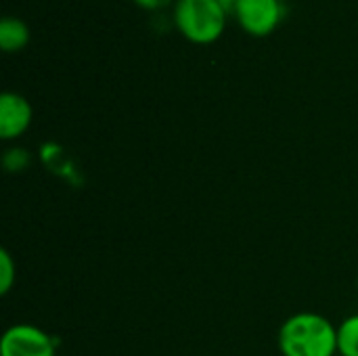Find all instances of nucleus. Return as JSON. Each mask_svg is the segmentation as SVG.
<instances>
[{
    "label": "nucleus",
    "mask_w": 358,
    "mask_h": 356,
    "mask_svg": "<svg viewBox=\"0 0 358 356\" xmlns=\"http://www.w3.org/2000/svg\"><path fill=\"white\" fill-rule=\"evenodd\" d=\"M0 356H57V340L36 325L17 323L2 334Z\"/></svg>",
    "instance_id": "obj_3"
},
{
    "label": "nucleus",
    "mask_w": 358,
    "mask_h": 356,
    "mask_svg": "<svg viewBox=\"0 0 358 356\" xmlns=\"http://www.w3.org/2000/svg\"><path fill=\"white\" fill-rule=\"evenodd\" d=\"M134 4H138L141 8H147V10H159L164 6H168L172 0H132Z\"/></svg>",
    "instance_id": "obj_10"
},
{
    "label": "nucleus",
    "mask_w": 358,
    "mask_h": 356,
    "mask_svg": "<svg viewBox=\"0 0 358 356\" xmlns=\"http://www.w3.org/2000/svg\"><path fill=\"white\" fill-rule=\"evenodd\" d=\"M17 279V266L6 250H0V294L6 296Z\"/></svg>",
    "instance_id": "obj_8"
},
{
    "label": "nucleus",
    "mask_w": 358,
    "mask_h": 356,
    "mask_svg": "<svg viewBox=\"0 0 358 356\" xmlns=\"http://www.w3.org/2000/svg\"><path fill=\"white\" fill-rule=\"evenodd\" d=\"M336 356H342V355H336Z\"/></svg>",
    "instance_id": "obj_12"
},
{
    "label": "nucleus",
    "mask_w": 358,
    "mask_h": 356,
    "mask_svg": "<svg viewBox=\"0 0 358 356\" xmlns=\"http://www.w3.org/2000/svg\"><path fill=\"white\" fill-rule=\"evenodd\" d=\"M338 355L358 356V313L338 325Z\"/></svg>",
    "instance_id": "obj_7"
},
{
    "label": "nucleus",
    "mask_w": 358,
    "mask_h": 356,
    "mask_svg": "<svg viewBox=\"0 0 358 356\" xmlns=\"http://www.w3.org/2000/svg\"><path fill=\"white\" fill-rule=\"evenodd\" d=\"M4 159H15L17 162V170H23L27 166V162H29V155H27L25 149H10V151H6Z\"/></svg>",
    "instance_id": "obj_9"
},
{
    "label": "nucleus",
    "mask_w": 358,
    "mask_h": 356,
    "mask_svg": "<svg viewBox=\"0 0 358 356\" xmlns=\"http://www.w3.org/2000/svg\"><path fill=\"white\" fill-rule=\"evenodd\" d=\"M279 350L283 356H336L338 327L323 315H292L279 329Z\"/></svg>",
    "instance_id": "obj_1"
},
{
    "label": "nucleus",
    "mask_w": 358,
    "mask_h": 356,
    "mask_svg": "<svg viewBox=\"0 0 358 356\" xmlns=\"http://www.w3.org/2000/svg\"><path fill=\"white\" fill-rule=\"evenodd\" d=\"M237 2H239V0H220V4L224 6V10H227V13H235Z\"/></svg>",
    "instance_id": "obj_11"
},
{
    "label": "nucleus",
    "mask_w": 358,
    "mask_h": 356,
    "mask_svg": "<svg viewBox=\"0 0 358 356\" xmlns=\"http://www.w3.org/2000/svg\"><path fill=\"white\" fill-rule=\"evenodd\" d=\"M227 10L220 0H176L174 23L178 31L197 44L218 40L227 25Z\"/></svg>",
    "instance_id": "obj_2"
},
{
    "label": "nucleus",
    "mask_w": 358,
    "mask_h": 356,
    "mask_svg": "<svg viewBox=\"0 0 358 356\" xmlns=\"http://www.w3.org/2000/svg\"><path fill=\"white\" fill-rule=\"evenodd\" d=\"M281 0H239L235 6V17L239 25L252 36H268L283 19Z\"/></svg>",
    "instance_id": "obj_4"
},
{
    "label": "nucleus",
    "mask_w": 358,
    "mask_h": 356,
    "mask_svg": "<svg viewBox=\"0 0 358 356\" xmlns=\"http://www.w3.org/2000/svg\"><path fill=\"white\" fill-rule=\"evenodd\" d=\"M34 118L29 101L17 92H4L0 97V138L13 141L21 136Z\"/></svg>",
    "instance_id": "obj_5"
},
{
    "label": "nucleus",
    "mask_w": 358,
    "mask_h": 356,
    "mask_svg": "<svg viewBox=\"0 0 358 356\" xmlns=\"http://www.w3.org/2000/svg\"><path fill=\"white\" fill-rule=\"evenodd\" d=\"M29 27L25 21L17 17H2L0 19V48L4 52H15L25 48L29 42Z\"/></svg>",
    "instance_id": "obj_6"
}]
</instances>
